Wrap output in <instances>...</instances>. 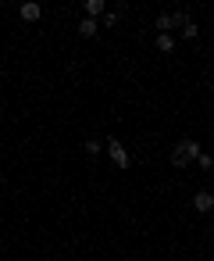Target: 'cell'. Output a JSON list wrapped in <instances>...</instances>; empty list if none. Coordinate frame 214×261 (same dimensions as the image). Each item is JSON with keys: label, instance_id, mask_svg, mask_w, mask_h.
Wrapping results in <instances>:
<instances>
[{"label": "cell", "instance_id": "6", "mask_svg": "<svg viewBox=\"0 0 214 261\" xmlns=\"http://www.w3.org/2000/svg\"><path fill=\"white\" fill-rule=\"evenodd\" d=\"M97 33H100V18H82V22H79V36H82V40H93Z\"/></svg>", "mask_w": 214, "mask_h": 261}, {"label": "cell", "instance_id": "12", "mask_svg": "<svg viewBox=\"0 0 214 261\" xmlns=\"http://www.w3.org/2000/svg\"><path fill=\"white\" fill-rule=\"evenodd\" d=\"M196 165H200L203 172H210V168H214V158H210V154H200V161H196Z\"/></svg>", "mask_w": 214, "mask_h": 261}, {"label": "cell", "instance_id": "14", "mask_svg": "<svg viewBox=\"0 0 214 261\" xmlns=\"http://www.w3.org/2000/svg\"><path fill=\"white\" fill-rule=\"evenodd\" d=\"M0 179H4V168H0Z\"/></svg>", "mask_w": 214, "mask_h": 261}, {"label": "cell", "instance_id": "13", "mask_svg": "<svg viewBox=\"0 0 214 261\" xmlns=\"http://www.w3.org/2000/svg\"><path fill=\"white\" fill-rule=\"evenodd\" d=\"M121 261H136V257H121Z\"/></svg>", "mask_w": 214, "mask_h": 261}, {"label": "cell", "instance_id": "9", "mask_svg": "<svg viewBox=\"0 0 214 261\" xmlns=\"http://www.w3.org/2000/svg\"><path fill=\"white\" fill-rule=\"evenodd\" d=\"M82 150H86V154H89V158H97V154H100V150H104V143H100V140H97V136H89V140H86V143H82Z\"/></svg>", "mask_w": 214, "mask_h": 261}, {"label": "cell", "instance_id": "3", "mask_svg": "<svg viewBox=\"0 0 214 261\" xmlns=\"http://www.w3.org/2000/svg\"><path fill=\"white\" fill-rule=\"evenodd\" d=\"M104 147H107V154H111V161H114L118 168H129V165H132V161H129V150L118 143V136H107V143H104Z\"/></svg>", "mask_w": 214, "mask_h": 261}, {"label": "cell", "instance_id": "10", "mask_svg": "<svg viewBox=\"0 0 214 261\" xmlns=\"http://www.w3.org/2000/svg\"><path fill=\"white\" fill-rule=\"evenodd\" d=\"M196 33H200V25H196V22L189 18V22L182 25V40H196Z\"/></svg>", "mask_w": 214, "mask_h": 261}, {"label": "cell", "instance_id": "11", "mask_svg": "<svg viewBox=\"0 0 214 261\" xmlns=\"http://www.w3.org/2000/svg\"><path fill=\"white\" fill-rule=\"evenodd\" d=\"M100 22H104V25H118V22H121V15H118V11H107Z\"/></svg>", "mask_w": 214, "mask_h": 261}, {"label": "cell", "instance_id": "2", "mask_svg": "<svg viewBox=\"0 0 214 261\" xmlns=\"http://www.w3.org/2000/svg\"><path fill=\"white\" fill-rule=\"evenodd\" d=\"M189 22V15H171V11H164V15H157V33H171V29H182Z\"/></svg>", "mask_w": 214, "mask_h": 261}, {"label": "cell", "instance_id": "5", "mask_svg": "<svg viewBox=\"0 0 214 261\" xmlns=\"http://www.w3.org/2000/svg\"><path fill=\"white\" fill-rule=\"evenodd\" d=\"M193 207H196L200 215H210V211H214V197H210L207 190H196V197H193Z\"/></svg>", "mask_w": 214, "mask_h": 261}, {"label": "cell", "instance_id": "8", "mask_svg": "<svg viewBox=\"0 0 214 261\" xmlns=\"http://www.w3.org/2000/svg\"><path fill=\"white\" fill-rule=\"evenodd\" d=\"M86 18H104L107 15V8H104V0H86Z\"/></svg>", "mask_w": 214, "mask_h": 261}, {"label": "cell", "instance_id": "7", "mask_svg": "<svg viewBox=\"0 0 214 261\" xmlns=\"http://www.w3.org/2000/svg\"><path fill=\"white\" fill-rule=\"evenodd\" d=\"M154 47H157L161 54H171V50H175V36H171V33H157Z\"/></svg>", "mask_w": 214, "mask_h": 261}, {"label": "cell", "instance_id": "1", "mask_svg": "<svg viewBox=\"0 0 214 261\" xmlns=\"http://www.w3.org/2000/svg\"><path fill=\"white\" fill-rule=\"evenodd\" d=\"M200 143L193 140V136H186V140H178L175 143V150H171V165L175 168H186V165H193V161H200Z\"/></svg>", "mask_w": 214, "mask_h": 261}, {"label": "cell", "instance_id": "4", "mask_svg": "<svg viewBox=\"0 0 214 261\" xmlns=\"http://www.w3.org/2000/svg\"><path fill=\"white\" fill-rule=\"evenodd\" d=\"M18 15H22V22H40L43 18V8L36 4V0H25V4L18 8Z\"/></svg>", "mask_w": 214, "mask_h": 261}]
</instances>
